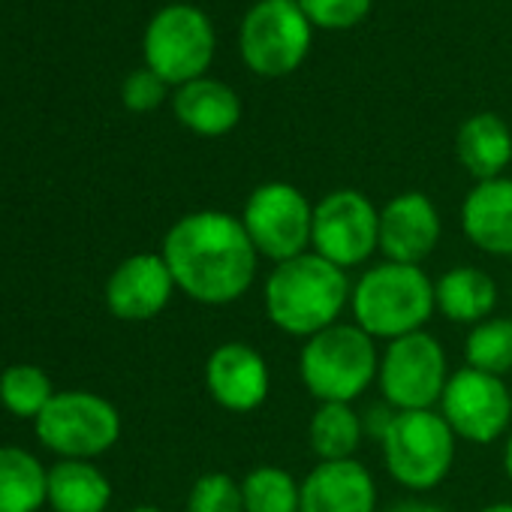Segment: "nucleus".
<instances>
[{"mask_svg": "<svg viewBox=\"0 0 512 512\" xmlns=\"http://www.w3.org/2000/svg\"><path fill=\"white\" fill-rule=\"evenodd\" d=\"M175 287L208 308L238 302L256 278L260 253L241 217L226 211H193L178 217L160 247Z\"/></svg>", "mask_w": 512, "mask_h": 512, "instance_id": "obj_1", "label": "nucleus"}, {"mask_svg": "<svg viewBox=\"0 0 512 512\" xmlns=\"http://www.w3.org/2000/svg\"><path fill=\"white\" fill-rule=\"evenodd\" d=\"M350 293L353 284L347 272L308 250L269 272L263 308L278 332L308 341L317 332L341 323L344 308H350Z\"/></svg>", "mask_w": 512, "mask_h": 512, "instance_id": "obj_2", "label": "nucleus"}, {"mask_svg": "<svg viewBox=\"0 0 512 512\" xmlns=\"http://www.w3.org/2000/svg\"><path fill=\"white\" fill-rule=\"evenodd\" d=\"M353 323L374 341H398L422 332L437 311L434 281L422 266L380 263L365 269L350 293Z\"/></svg>", "mask_w": 512, "mask_h": 512, "instance_id": "obj_3", "label": "nucleus"}, {"mask_svg": "<svg viewBox=\"0 0 512 512\" xmlns=\"http://www.w3.org/2000/svg\"><path fill=\"white\" fill-rule=\"evenodd\" d=\"M377 341L356 323H335L302 344L299 377L320 404H353L377 383Z\"/></svg>", "mask_w": 512, "mask_h": 512, "instance_id": "obj_4", "label": "nucleus"}, {"mask_svg": "<svg viewBox=\"0 0 512 512\" xmlns=\"http://www.w3.org/2000/svg\"><path fill=\"white\" fill-rule=\"evenodd\" d=\"M380 446L389 476L401 488L425 494L449 476L458 437L437 410H407L392 413Z\"/></svg>", "mask_w": 512, "mask_h": 512, "instance_id": "obj_5", "label": "nucleus"}, {"mask_svg": "<svg viewBox=\"0 0 512 512\" xmlns=\"http://www.w3.org/2000/svg\"><path fill=\"white\" fill-rule=\"evenodd\" d=\"M241 223L260 260L278 266L311 250L314 202L287 181H269L247 196Z\"/></svg>", "mask_w": 512, "mask_h": 512, "instance_id": "obj_6", "label": "nucleus"}, {"mask_svg": "<svg viewBox=\"0 0 512 512\" xmlns=\"http://www.w3.org/2000/svg\"><path fill=\"white\" fill-rule=\"evenodd\" d=\"M449 377L452 374H449L446 350L425 329L389 341L386 350L380 353L377 386L383 392V401L395 413L437 410Z\"/></svg>", "mask_w": 512, "mask_h": 512, "instance_id": "obj_7", "label": "nucleus"}, {"mask_svg": "<svg viewBox=\"0 0 512 512\" xmlns=\"http://www.w3.org/2000/svg\"><path fill=\"white\" fill-rule=\"evenodd\" d=\"M37 437L61 458H97L121 437V413L94 392H55L49 407L34 419Z\"/></svg>", "mask_w": 512, "mask_h": 512, "instance_id": "obj_8", "label": "nucleus"}, {"mask_svg": "<svg viewBox=\"0 0 512 512\" xmlns=\"http://www.w3.org/2000/svg\"><path fill=\"white\" fill-rule=\"evenodd\" d=\"M311 28L296 0H260L241 22V58L256 76H290L308 58Z\"/></svg>", "mask_w": 512, "mask_h": 512, "instance_id": "obj_9", "label": "nucleus"}, {"mask_svg": "<svg viewBox=\"0 0 512 512\" xmlns=\"http://www.w3.org/2000/svg\"><path fill=\"white\" fill-rule=\"evenodd\" d=\"M145 67L166 85H187L205 76L214 58V28L190 4L163 7L145 31Z\"/></svg>", "mask_w": 512, "mask_h": 512, "instance_id": "obj_10", "label": "nucleus"}, {"mask_svg": "<svg viewBox=\"0 0 512 512\" xmlns=\"http://www.w3.org/2000/svg\"><path fill=\"white\" fill-rule=\"evenodd\" d=\"M311 250L344 272L365 266L380 250V208L350 187L326 193L314 205Z\"/></svg>", "mask_w": 512, "mask_h": 512, "instance_id": "obj_11", "label": "nucleus"}, {"mask_svg": "<svg viewBox=\"0 0 512 512\" xmlns=\"http://www.w3.org/2000/svg\"><path fill=\"white\" fill-rule=\"evenodd\" d=\"M437 413L446 419L452 434L473 446H488L509 434L512 395L500 377L461 368L449 377Z\"/></svg>", "mask_w": 512, "mask_h": 512, "instance_id": "obj_12", "label": "nucleus"}, {"mask_svg": "<svg viewBox=\"0 0 512 512\" xmlns=\"http://www.w3.org/2000/svg\"><path fill=\"white\" fill-rule=\"evenodd\" d=\"M205 389L229 413H253L269 401L272 371L260 350L244 341H226L205 362Z\"/></svg>", "mask_w": 512, "mask_h": 512, "instance_id": "obj_13", "label": "nucleus"}, {"mask_svg": "<svg viewBox=\"0 0 512 512\" xmlns=\"http://www.w3.org/2000/svg\"><path fill=\"white\" fill-rule=\"evenodd\" d=\"M440 211L428 193L407 190L380 208V253L389 263L422 266L440 244Z\"/></svg>", "mask_w": 512, "mask_h": 512, "instance_id": "obj_14", "label": "nucleus"}, {"mask_svg": "<svg viewBox=\"0 0 512 512\" xmlns=\"http://www.w3.org/2000/svg\"><path fill=\"white\" fill-rule=\"evenodd\" d=\"M175 290L160 253H133L106 281V308L124 323H145L169 305Z\"/></svg>", "mask_w": 512, "mask_h": 512, "instance_id": "obj_15", "label": "nucleus"}, {"mask_svg": "<svg viewBox=\"0 0 512 512\" xmlns=\"http://www.w3.org/2000/svg\"><path fill=\"white\" fill-rule=\"evenodd\" d=\"M302 512H377V482L356 461H317L302 479Z\"/></svg>", "mask_w": 512, "mask_h": 512, "instance_id": "obj_16", "label": "nucleus"}, {"mask_svg": "<svg viewBox=\"0 0 512 512\" xmlns=\"http://www.w3.org/2000/svg\"><path fill=\"white\" fill-rule=\"evenodd\" d=\"M467 241L488 256H512V178L476 181L461 202Z\"/></svg>", "mask_w": 512, "mask_h": 512, "instance_id": "obj_17", "label": "nucleus"}, {"mask_svg": "<svg viewBox=\"0 0 512 512\" xmlns=\"http://www.w3.org/2000/svg\"><path fill=\"white\" fill-rule=\"evenodd\" d=\"M172 109H175V118L196 136H205V139H217V136H226L238 127L241 121V100L238 94L217 82V79H196V82H187L175 91V100H172Z\"/></svg>", "mask_w": 512, "mask_h": 512, "instance_id": "obj_18", "label": "nucleus"}, {"mask_svg": "<svg viewBox=\"0 0 512 512\" xmlns=\"http://www.w3.org/2000/svg\"><path fill=\"white\" fill-rule=\"evenodd\" d=\"M455 157L476 181L500 178L512 160L509 124L491 112H479V115L467 118L455 136Z\"/></svg>", "mask_w": 512, "mask_h": 512, "instance_id": "obj_19", "label": "nucleus"}, {"mask_svg": "<svg viewBox=\"0 0 512 512\" xmlns=\"http://www.w3.org/2000/svg\"><path fill=\"white\" fill-rule=\"evenodd\" d=\"M434 299L440 317L458 326H476L491 317L497 305V284L476 266H452L434 281Z\"/></svg>", "mask_w": 512, "mask_h": 512, "instance_id": "obj_20", "label": "nucleus"}, {"mask_svg": "<svg viewBox=\"0 0 512 512\" xmlns=\"http://www.w3.org/2000/svg\"><path fill=\"white\" fill-rule=\"evenodd\" d=\"M46 500L55 512H106L112 500V482L97 464L64 458L49 470Z\"/></svg>", "mask_w": 512, "mask_h": 512, "instance_id": "obj_21", "label": "nucleus"}, {"mask_svg": "<svg viewBox=\"0 0 512 512\" xmlns=\"http://www.w3.org/2000/svg\"><path fill=\"white\" fill-rule=\"evenodd\" d=\"M46 491L49 470L31 452L0 446V512H37Z\"/></svg>", "mask_w": 512, "mask_h": 512, "instance_id": "obj_22", "label": "nucleus"}, {"mask_svg": "<svg viewBox=\"0 0 512 512\" xmlns=\"http://www.w3.org/2000/svg\"><path fill=\"white\" fill-rule=\"evenodd\" d=\"M365 437V419L353 404H320L308 422V446L320 461H347Z\"/></svg>", "mask_w": 512, "mask_h": 512, "instance_id": "obj_23", "label": "nucleus"}, {"mask_svg": "<svg viewBox=\"0 0 512 512\" xmlns=\"http://www.w3.org/2000/svg\"><path fill=\"white\" fill-rule=\"evenodd\" d=\"M244 512H302V482L278 467L260 464L241 479Z\"/></svg>", "mask_w": 512, "mask_h": 512, "instance_id": "obj_24", "label": "nucleus"}, {"mask_svg": "<svg viewBox=\"0 0 512 512\" xmlns=\"http://www.w3.org/2000/svg\"><path fill=\"white\" fill-rule=\"evenodd\" d=\"M467 368L506 377L512 374V317H488L467 332L464 341Z\"/></svg>", "mask_w": 512, "mask_h": 512, "instance_id": "obj_25", "label": "nucleus"}, {"mask_svg": "<svg viewBox=\"0 0 512 512\" xmlns=\"http://www.w3.org/2000/svg\"><path fill=\"white\" fill-rule=\"evenodd\" d=\"M52 398V380L37 365H10L0 374V404L19 419H37Z\"/></svg>", "mask_w": 512, "mask_h": 512, "instance_id": "obj_26", "label": "nucleus"}, {"mask_svg": "<svg viewBox=\"0 0 512 512\" xmlns=\"http://www.w3.org/2000/svg\"><path fill=\"white\" fill-rule=\"evenodd\" d=\"M187 512H244L241 482L220 470L202 473L187 494Z\"/></svg>", "mask_w": 512, "mask_h": 512, "instance_id": "obj_27", "label": "nucleus"}, {"mask_svg": "<svg viewBox=\"0 0 512 512\" xmlns=\"http://www.w3.org/2000/svg\"><path fill=\"white\" fill-rule=\"evenodd\" d=\"M305 19L326 31H344L365 22L374 0H296Z\"/></svg>", "mask_w": 512, "mask_h": 512, "instance_id": "obj_28", "label": "nucleus"}, {"mask_svg": "<svg viewBox=\"0 0 512 512\" xmlns=\"http://www.w3.org/2000/svg\"><path fill=\"white\" fill-rule=\"evenodd\" d=\"M121 100L130 112H154L166 100V82L154 70L142 67L124 79Z\"/></svg>", "mask_w": 512, "mask_h": 512, "instance_id": "obj_29", "label": "nucleus"}, {"mask_svg": "<svg viewBox=\"0 0 512 512\" xmlns=\"http://www.w3.org/2000/svg\"><path fill=\"white\" fill-rule=\"evenodd\" d=\"M386 512H443V509L431 506V503H422V500H398Z\"/></svg>", "mask_w": 512, "mask_h": 512, "instance_id": "obj_30", "label": "nucleus"}, {"mask_svg": "<svg viewBox=\"0 0 512 512\" xmlns=\"http://www.w3.org/2000/svg\"><path fill=\"white\" fill-rule=\"evenodd\" d=\"M503 470H506V476H509V482H512V431H509L506 446H503Z\"/></svg>", "mask_w": 512, "mask_h": 512, "instance_id": "obj_31", "label": "nucleus"}, {"mask_svg": "<svg viewBox=\"0 0 512 512\" xmlns=\"http://www.w3.org/2000/svg\"><path fill=\"white\" fill-rule=\"evenodd\" d=\"M479 512H512V503H509V500H500V503H488V506H482Z\"/></svg>", "mask_w": 512, "mask_h": 512, "instance_id": "obj_32", "label": "nucleus"}, {"mask_svg": "<svg viewBox=\"0 0 512 512\" xmlns=\"http://www.w3.org/2000/svg\"><path fill=\"white\" fill-rule=\"evenodd\" d=\"M130 512H163L160 506H136V509H130Z\"/></svg>", "mask_w": 512, "mask_h": 512, "instance_id": "obj_33", "label": "nucleus"}, {"mask_svg": "<svg viewBox=\"0 0 512 512\" xmlns=\"http://www.w3.org/2000/svg\"><path fill=\"white\" fill-rule=\"evenodd\" d=\"M509 395H512V386H509Z\"/></svg>", "mask_w": 512, "mask_h": 512, "instance_id": "obj_34", "label": "nucleus"}]
</instances>
